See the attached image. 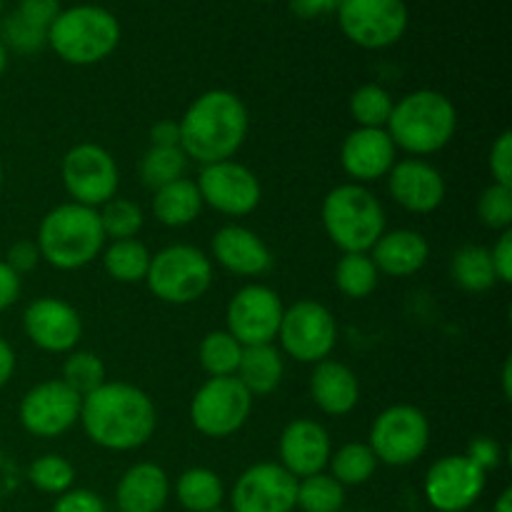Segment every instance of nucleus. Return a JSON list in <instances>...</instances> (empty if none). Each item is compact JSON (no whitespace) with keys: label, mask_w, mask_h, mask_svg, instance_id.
I'll use <instances>...</instances> for the list:
<instances>
[{"label":"nucleus","mask_w":512,"mask_h":512,"mask_svg":"<svg viewBox=\"0 0 512 512\" xmlns=\"http://www.w3.org/2000/svg\"><path fill=\"white\" fill-rule=\"evenodd\" d=\"M200 365L210 378H230L243 358V345L228 330H213L203 338L198 350Z\"/></svg>","instance_id":"nucleus-32"},{"label":"nucleus","mask_w":512,"mask_h":512,"mask_svg":"<svg viewBox=\"0 0 512 512\" xmlns=\"http://www.w3.org/2000/svg\"><path fill=\"white\" fill-rule=\"evenodd\" d=\"M23 330L45 353H73L83 338V320L70 303L45 295L25 308Z\"/></svg>","instance_id":"nucleus-18"},{"label":"nucleus","mask_w":512,"mask_h":512,"mask_svg":"<svg viewBox=\"0 0 512 512\" xmlns=\"http://www.w3.org/2000/svg\"><path fill=\"white\" fill-rule=\"evenodd\" d=\"M385 178H388V190L395 203L408 213L418 215L438 210L445 200V190H448L443 173L420 158L395 160Z\"/></svg>","instance_id":"nucleus-19"},{"label":"nucleus","mask_w":512,"mask_h":512,"mask_svg":"<svg viewBox=\"0 0 512 512\" xmlns=\"http://www.w3.org/2000/svg\"><path fill=\"white\" fill-rule=\"evenodd\" d=\"M150 293L168 305H188L203 298L213 285V263L193 245H168L150 258L145 275Z\"/></svg>","instance_id":"nucleus-7"},{"label":"nucleus","mask_w":512,"mask_h":512,"mask_svg":"<svg viewBox=\"0 0 512 512\" xmlns=\"http://www.w3.org/2000/svg\"><path fill=\"white\" fill-rule=\"evenodd\" d=\"M285 375V360L280 350L270 345H253V348H243V358H240L235 378L243 383L253 398L258 395H270L278 390Z\"/></svg>","instance_id":"nucleus-26"},{"label":"nucleus","mask_w":512,"mask_h":512,"mask_svg":"<svg viewBox=\"0 0 512 512\" xmlns=\"http://www.w3.org/2000/svg\"><path fill=\"white\" fill-rule=\"evenodd\" d=\"M298 478L280 463H258L233 488V512H293Z\"/></svg>","instance_id":"nucleus-17"},{"label":"nucleus","mask_w":512,"mask_h":512,"mask_svg":"<svg viewBox=\"0 0 512 512\" xmlns=\"http://www.w3.org/2000/svg\"><path fill=\"white\" fill-rule=\"evenodd\" d=\"M345 503V488L333 475H310L298 480V498L295 508L303 512H340Z\"/></svg>","instance_id":"nucleus-35"},{"label":"nucleus","mask_w":512,"mask_h":512,"mask_svg":"<svg viewBox=\"0 0 512 512\" xmlns=\"http://www.w3.org/2000/svg\"><path fill=\"white\" fill-rule=\"evenodd\" d=\"M278 450L280 465L298 480L323 473L333 455L328 430L308 418L285 425V430L280 433Z\"/></svg>","instance_id":"nucleus-20"},{"label":"nucleus","mask_w":512,"mask_h":512,"mask_svg":"<svg viewBox=\"0 0 512 512\" xmlns=\"http://www.w3.org/2000/svg\"><path fill=\"white\" fill-rule=\"evenodd\" d=\"M283 300L268 285H245L230 298L225 310L228 333L238 340L243 348L253 345H270L278 338L280 320H283Z\"/></svg>","instance_id":"nucleus-12"},{"label":"nucleus","mask_w":512,"mask_h":512,"mask_svg":"<svg viewBox=\"0 0 512 512\" xmlns=\"http://www.w3.org/2000/svg\"><path fill=\"white\" fill-rule=\"evenodd\" d=\"M48 43L70 65L100 63L118 48V18L95 5H78L58 13L48 28Z\"/></svg>","instance_id":"nucleus-6"},{"label":"nucleus","mask_w":512,"mask_h":512,"mask_svg":"<svg viewBox=\"0 0 512 512\" xmlns=\"http://www.w3.org/2000/svg\"><path fill=\"white\" fill-rule=\"evenodd\" d=\"M338 18L343 33L360 48H388L408 28L403 0H340Z\"/></svg>","instance_id":"nucleus-13"},{"label":"nucleus","mask_w":512,"mask_h":512,"mask_svg":"<svg viewBox=\"0 0 512 512\" xmlns=\"http://www.w3.org/2000/svg\"><path fill=\"white\" fill-rule=\"evenodd\" d=\"M493 512H512V490L505 488L503 493H500L498 503H495V510Z\"/></svg>","instance_id":"nucleus-53"},{"label":"nucleus","mask_w":512,"mask_h":512,"mask_svg":"<svg viewBox=\"0 0 512 512\" xmlns=\"http://www.w3.org/2000/svg\"><path fill=\"white\" fill-rule=\"evenodd\" d=\"M5 68H8V48H5L3 40H0V78H3Z\"/></svg>","instance_id":"nucleus-54"},{"label":"nucleus","mask_w":512,"mask_h":512,"mask_svg":"<svg viewBox=\"0 0 512 512\" xmlns=\"http://www.w3.org/2000/svg\"><path fill=\"white\" fill-rule=\"evenodd\" d=\"M195 185H198L203 205H210L213 210L230 215V218L250 215L263 200L258 175L248 165L235 163V160L203 165Z\"/></svg>","instance_id":"nucleus-14"},{"label":"nucleus","mask_w":512,"mask_h":512,"mask_svg":"<svg viewBox=\"0 0 512 512\" xmlns=\"http://www.w3.org/2000/svg\"><path fill=\"white\" fill-rule=\"evenodd\" d=\"M478 218L485 228L505 230L512 228V188L510 185L490 183L478 198Z\"/></svg>","instance_id":"nucleus-40"},{"label":"nucleus","mask_w":512,"mask_h":512,"mask_svg":"<svg viewBox=\"0 0 512 512\" xmlns=\"http://www.w3.org/2000/svg\"><path fill=\"white\" fill-rule=\"evenodd\" d=\"M378 268L368 253H343L335 265V285L350 300H363L378 288Z\"/></svg>","instance_id":"nucleus-31"},{"label":"nucleus","mask_w":512,"mask_h":512,"mask_svg":"<svg viewBox=\"0 0 512 512\" xmlns=\"http://www.w3.org/2000/svg\"><path fill=\"white\" fill-rule=\"evenodd\" d=\"M213 512H223V510H213Z\"/></svg>","instance_id":"nucleus-57"},{"label":"nucleus","mask_w":512,"mask_h":512,"mask_svg":"<svg viewBox=\"0 0 512 512\" xmlns=\"http://www.w3.org/2000/svg\"><path fill=\"white\" fill-rule=\"evenodd\" d=\"M463 455L488 475L490 470H498L500 463H503V445L495 438H488V435H478V438L470 440L468 450Z\"/></svg>","instance_id":"nucleus-43"},{"label":"nucleus","mask_w":512,"mask_h":512,"mask_svg":"<svg viewBox=\"0 0 512 512\" xmlns=\"http://www.w3.org/2000/svg\"><path fill=\"white\" fill-rule=\"evenodd\" d=\"M213 258L228 273L240 278H258L273 268V253L268 243L243 225H225L213 235Z\"/></svg>","instance_id":"nucleus-22"},{"label":"nucleus","mask_w":512,"mask_h":512,"mask_svg":"<svg viewBox=\"0 0 512 512\" xmlns=\"http://www.w3.org/2000/svg\"><path fill=\"white\" fill-rule=\"evenodd\" d=\"M100 225H103L105 240H130L143 228V210L128 198H113L100 205Z\"/></svg>","instance_id":"nucleus-38"},{"label":"nucleus","mask_w":512,"mask_h":512,"mask_svg":"<svg viewBox=\"0 0 512 512\" xmlns=\"http://www.w3.org/2000/svg\"><path fill=\"white\" fill-rule=\"evenodd\" d=\"M488 475L465 455H445L425 475V498L440 512H465L478 503Z\"/></svg>","instance_id":"nucleus-16"},{"label":"nucleus","mask_w":512,"mask_h":512,"mask_svg":"<svg viewBox=\"0 0 512 512\" xmlns=\"http://www.w3.org/2000/svg\"><path fill=\"white\" fill-rule=\"evenodd\" d=\"M85 435L93 445L115 453L138 450L153 438L158 413L145 390L130 383H103L85 395L80 403V418Z\"/></svg>","instance_id":"nucleus-1"},{"label":"nucleus","mask_w":512,"mask_h":512,"mask_svg":"<svg viewBox=\"0 0 512 512\" xmlns=\"http://www.w3.org/2000/svg\"><path fill=\"white\" fill-rule=\"evenodd\" d=\"M15 373V353L5 338H0V388L13 378Z\"/></svg>","instance_id":"nucleus-51"},{"label":"nucleus","mask_w":512,"mask_h":512,"mask_svg":"<svg viewBox=\"0 0 512 512\" xmlns=\"http://www.w3.org/2000/svg\"><path fill=\"white\" fill-rule=\"evenodd\" d=\"M175 495L188 512H213L225 498L223 480L208 468H190L175 483Z\"/></svg>","instance_id":"nucleus-28"},{"label":"nucleus","mask_w":512,"mask_h":512,"mask_svg":"<svg viewBox=\"0 0 512 512\" xmlns=\"http://www.w3.org/2000/svg\"><path fill=\"white\" fill-rule=\"evenodd\" d=\"M180 150L200 165L233 160L250 130L243 100L230 90H208L198 95L178 120Z\"/></svg>","instance_id":"nucleus-2"},{"label":"nucleus","mask_w":512,"mask_h":512,"mask_svg":"<svg viewBox=\"0 0 512 512\" xmlns=\"http://www.w3.org/2000/svg\"><path fill=\"white\" fill-rule=\"evenodd\" d=\"M3 38L8 48L18 50V53H35V50L43 48L48 43V33L45 30L33 28L30 23H25L18 13L10 15L3 25Z\"/></svg>","instance_id":"nucleus-41"},{"label":"nucleus","mask_w":512,"mask_h":512,"mask_svg":"<svg viewBox=\"0 0 512 512\" xmlns=\"http://www.w3.org/2000/svg\"><path fill=\"white\" fill-rule=\"evenodd\" d=\"M5 263H8L18 275L30 273V270H35V265L40 263L38 245H35L33 240H20V243H15L13 248L8 250V260H5Z\"/></svg>","instance_id":"nucleus-47"},{"label":"nucleus","mask_w":512,"mask_h":512,"mask_svg":"<svg viewBox=\"0 0 512 512\" xmlns=\"http://www.w3.org/2000/svg\"><path fill=\"white\" fill-rule=\"evenodd\" d=\"M340 0H290V8L298 18H320V15H328L333 10H338Z\"/></svg>","instance_id":"nucleus-50"},{"label":"nucleus","mask_w":512,"mask_h":512,"mask_svg":"<svg viewBox=\"0 0 512 512\" xmlns=\"http://www.w3.org/2000/svg\"><path fill=\"white\" fill-rule=\"evenodd\" d=\"M393 105L395 103L388 90L375 83L360 85L350 95V115L358 123V128H385L390 113H393Z\"/></svg>","instance_id":"nucleus-36"},{"label":"nucleus","mask_w":512,"mask_h":512,"mask_svg":"<svg viewBox=\"0 0 512 512\" xmlns=\"http://www.w3.org/2000/svg\"><path fill=\"white\" fill-rule=\"evenodd\" d=\"M280 345L295 363H323L338 345V323L318 300H298L285 308L278 330Z\"/></svg>","instance_id":"nucleus-10"},{"label":"nucleus","mask_w":512,"mask_h":512,"mask_svg":"<svg viewBox=\"0 0 512 512\" xmlns=\"http://www.w3.org/2000/svg\"><path fill=\"white\" fill-rule=\"evenodd\" d=\"M253 395L235 375L208 378L190 400V423L200 435L213 440L230 438L248 423Z\"/></svg>","instance_id":"nucleus-8"},{"label":"nucleus","mask_w":512,"mask_h":512,"mask_svg":"<svg viewBox=\"0 0 512 512\" xmlns=\"http://www.w3.org/2000/svg\"><path fill=\"white\" fill-rule=\"evenodd\" d=\"M188 163V155L180 148H153L150 145L140 158V180H143L145 188L158 190L163 185L185 178Z\"/></svg>","instance_id":"nucleus-33"},{"label":"nucleus","mask_w":512,"mask_h":512,"mask_svg":"<svg viewBox=\"0 0 512 512\" xmlns=\"http://www.w3.org/2000/svg\"><path fill=\"white\" fill-rule=\"evenodd\" d=\"M63 380L70 390L85 398L93 390H98L100 385L108 383L105 380V363L95 353H88V350H75L65 358L63 363Z\"/></svg>","instance_id":"nucleus-37"},{"label":"nucleus","mask_w":512,"mask_h":512,"mask_svg":"<svg viewBox=\"0 0 512 512\" xmlns=\"http://www.w3.org/2000/svg\"><path fill=\"white\" fill-rule=\"evenodd\" d=\"M340 512H345V510H340ZM353 512H355V510H353Z\"/></svg>","instance_id":"nucleus-59"},{"label":"nucleus","mask_w":512,"mask_h":512,"mask_svg":"<svg viewBox=\"0 0 512 512\" xmlns=\"http://www.w3.org/2000/svg\"><path fill=\"white\" fill-rule=\"evenodd\" d=\"M430 258V245L418 230H385L378 243L373 245L370 260L378 273L390 278H410L425 268Z\"/></svg>","instance_id":"nucleus-23"},{"label":"nucleus","mask_w":512,"mask_h":512,"mask_svg":"<svg viewBox=\"0 0 512 512\" xmlns=\"http://www.w3.org/2000/svg\"><path fill=\"white\" fill-rule=\"evenodd\" d=\"M385 130L395 148L410 155H433L455 138L458 110L438 90H415L393 105Z\"/></svg>","instance_id":"nucleus-4"},{"label":"nucleus","mask_w":512,"mask_h":512,"mask_svg":"<svg viewBox=\"0 0 512 512\" xmlns=\"http://www.w3.org/2000/svg\"><path fill=\"white\" fill-rule=\"evenodd\" d=\"M0 188H3V165H0Z\"/></svg>","instance_id":"nucleus-55"},{"label":"nucleus","mask_w":512,"mask_h":512,"mask_svg":"<svg viewBox=\"0 0 512 512\" xmlns=\"http://www.w3.org/2000/svg\"><path fill=\"white\" fill-rule=\"evenodd\" d=\"M28 478L40 493L63 495L73 488L75 468L63 458V455H43L35 460L28 470Z\"/></svg>","instance_id":"nucleus-39"},{"label":"nucleus","mask_w":512,"mask_h":512,"mask_svg":"<svg viewBox=\"0 0 512 512\" xmlns=\"http://www.w3.org/2000/svg\"><path fill=\"white\" fill-rule=\"evenodd\" d=\"M200 210H203V198L198 193V185L188 178L163 185L153 195V215L165 228H185L198 220Z\"/></svg>","instance_id":"nucleus-27"},{"label":"nucleus","mask_w":512,"mask_h":512,"mask_svg":"<svg viewBox=\"0 0 512 512\" xmlns=\"http://www.w3.org/2000/svg\"><path fill=\"white\" fill-rule=\"evenodd\" d=\"M320 218L328 238L343 253H368L385 233L383 203L358 183L330 190L320 208Z\"/></svg>","instance_id":"nucleus-5"},{"label":"nucleus","mask_w":512,"mask_h":512,"mask_svg":"<svg viewBox=\"0 0 512 512\" xmlns=\"http://www.w3.org/2000/svg\"><path fill=\"white\" fill-rule=\"evenodd\" d=\"M150 145L153 148H180V128L173 120H158L150 128Z\"/></svg>","instance_id":"nucleus-49"},{"label":"nucleus","mask_w":512,"mask_h":512,"mask_svg":"<svg viewBox=\"0 0 512 512\" xmlns=\"http://www.w3.org/2000/svg\"><path fill=\"white\" fill-rule=\"evenodd\" d=\"M168 495V473L155 463H138L125 470L115 490L120 512H160L168 503Z\"/></svg>","instance_id":"nucleus-25"},{"label":"nucleus","mask_w":512,"mask_h":512,"mask_svg":"<svg viewBox=\"0 0 512 512\" xmlns=\"http://www.w3.org/2000/svg\"><path fill=\"white\" fill-rule=\"evenodd\" d=\"M398 158V148L385 128H358L343 140L340 165L358 185L385 178Z\"/></svg>","instance_id":"nucleus-21"},{"label":"nucleus","mask_w":512,"mask_h":512,"mask_svg":"<svg viewBox=\"0 0 512 512\" xmlns=\"http://www.w3.org/2000/svg\"><path fill=\"white\" fill-rule=\"evenodd\" d=\"M0 10H3V0H0Z\"/></svg>","instance_id":"nucleus-56"},{"label":"nucleus","mask_w":512,"mask_h":512,"mask_svg":"<svg viewBox=\"0 0 512 512\" xmlns=\"http://www.w3.org/2000/svg\"><path fill=\"white\" fill-rule=\"evenodd\" d=\"M53 512H105V503L93 490L70 488L68 493L60 495L58 503L53 505Z\"/></svg>","instance_id":"nucleus-45"},{"label":"nucleus","mask_w":512,"mask_h":512,"mask_svg":"<svg viewBox=\"0 0 512 512\" xmlns=\"http://www.w3.org/2000/svg\"><path fill=\"white\" fill-rule=\"evenodd\" d=\"M80 403L83 398L63 380H45L20 400V425L35 438H60L78 423Z\"/></svg>","instance_id":"nucleus-15"},{"label":"nucleus","mask_w":512,"mask_h":512,"mask_svg":"<svg viewBox=\"0 0 512 512\" xmlns=\"http://www.w3.org/2000/svg\"><path fill=\"white\" fill-rule=\"evenodd\" d=\"M310 395L315 405L330 418H343L353 413L360 400L358 375L338 360H323L315 363L313 375H310Z\"/></svg>","instance_id":"nucleus-24"},{"label":"nucleus","mask_w":512,"mask_h":512,"mask_svg":"<svg viewBox=\"0 0 512 512\" xmlns=\"http://www.w3.org/2000/svg\"><path fill=\"white\" fill-rule=\"evenodd\" d=\"M370 450L378 463L405 468L418 463L430 445V423L413 405H390L370 425Z\"/></svg>","instance_id":"nucleus-9"},{"label":"nucleus","mask_w":512,"mask_h":512,"mask_svg":"<svg viewBox=\"0 0 512 512\" xmlns=\"http://www.w3.org/2000/svg\"><path fill=\"white\" fill-rule=\"evenodd\" d=\"M65 193L73 203L85 208H100L115 198L120 185V170L113 155L95 143H80L65 153L60 165Z\"/></svg>","instance_id":"nucleus-11"},{"label":"nucleus","mask_w":512,"mask_h":512,"mask_svg":"<svg viewBox=\"0 0 512 512\" xmlns=\"http://www.w3.org/2000/svg\"><path fill=\"white\" fill-rule=\"evenodd\" d=\"M150 250L140 240H113L103 250V268L115 283H145L150 268Z\"/></svg>","instance_id":"nucleus-29"},{"label":"nucleus","mask_w":512,"mask_h":512,"mask_svg":"<svg viewBox=\"0 0 512 512\" xmlns=\"http://www.w3.org/2000/svg\"><path fill=\"white\" fill-rule=\"evenodd\" d=\"M260 3H265V0H260Z\"/></svg>","instance_id":"nucleus-58"},{"label":"nucleus","mask_w":512,"mask_h":512,"mask_svg":"<svg viewBox=\"0 0 512 512\" xmlns=\"http://www.w3.org/2000/svg\"><path fill=\"white\" fill-rule=\"evenodd\" d=\"M490 260H493V270L498 283H512V230L500 233L498 243L490 250Z\"/></svg>","instance_id":"nucleus-46"},{"label":"nucleus","mask_w":512,"mask_h":512,"mask_svg":"<svg viewBox=\"0 0 512 512\" xmlns=\"http://www.w3.org/2000/svg\"><path fill=\"white\" fill-rule=\"evenodd\" d=\"M490 173H493V183L510 185L512 188V133L503 130L495 138L493 148H490Z\"/></svg>","instance_id":"nucleus-42"},{"label":"nucleus","mask_w":512,"mask_h":512,"mask_svg":"<svg viewBox=\"0 0 512 512\" xmlns=\"http://www.w3.org/2000/svg\"><path fill=\"white\" fill-rule=\"evenodd\" d=\"M330 470L340 485H363L373 478L378 468V458L373 455L368 443H348L330 455Z\"/></svg>","instance_id":"nucleus-34"},{"label":"nucleus","mask_w":512,"mask_h":512,"mask_svg":"<svg viewBox=\"0 0 512 512\" xmlns=\"http://www.w3.org/2000/svg\"><path fill=\"white\" fill-rule=\"evenodd\" d=\"M18 15L33 28L48 33L53 20L58 18V0H20Z\"/></svg>","instance_id":"nucleus-44"},{"label":"nucleus","mask_w":512,"mask_h":512,"mask_svg":"<svg viewBox=\"0 0 512 512\" xmlns=\"http://www.w3.org/2000/svg\"><path fill=\"white\" fill-rule=\"evenodd\" d=\"M450 273H453L455 283L468 293H485L498 283L490 250L483 245H463V248L455 250Z\"/></svg>","instance_id":"nucleus-30"},{"label":"nucleus","mask_w":512,"mask_h":512,"mask_svg":"<svg viewBox=\"0 0 512 512\" xmlns=\"http://www.w3.org/2000/svg\"><path fill=\"white\" fill-rule=\"evenodd\" d=\"M503 395H505V400H510V395H512V363L510 360H505V365H503Z\"/></svg>","instance_id":"nucleus-52"},{"label":"nucleus","mask_w":512,"mask_h":512,"mask_svg":"<svg viewBox=\"0 0 512 512\" xmlns=\"http://www.w3.org/2000/svg\"><path fill=\"white\" fill-rule=\"evenodd\" d=\"M20 290H23V280H20V275L15 273L5 260H0V313L8 310L10 305L18 303Z\"/></svg>","instance_id":"nucleus-48"},{"label":"nucleus","mask_w":512,"mask_h":512,"mask_svg":"<svg viewBox=\"0 0 512 512\" xmlns=\"http://www.w3.org/2000/svg\"><path fill=\"white\" fill-rule=\"evenodd\" d=\"M40 260L58 270H80L93 263L105 245L103 225L95 208L78 203L55 205L45 213L38 228Z\"/></svg>","instance_id":"nucleus-3"}]
</instances>
